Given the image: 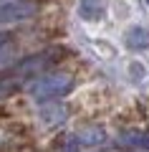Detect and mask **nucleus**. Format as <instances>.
<instances>
[{"label":"nucleus","mask_w":149,"mask_h":152,"mask_svg":"<svg viewBox=\"0 0 149 152\" xmlns=\"http://www.w3.org/2000/svg\"><path fill=\"white\" fill-rule=\"evenodd\" d=\"M13 41H15V36H13L10 31H0V56L8 53V48L13 46Z\"/></svg>","instance_id":"obj_9"},{"label":"nucleus","mask_w":149,"mask_h":152,"mask_svg":"<svg viewBox=\"0 0 149 152\" xmlns=\"http://www.w3.org/2000/svg\"><path fill=\"white\" fill-rule=\"evenodd\" d=\"M129 71H132V76H134V79H144V76H147L144 66H142V64H137V61H134V64L129 66Z\"/></svg>","instance_id":"obj_10"},{"label":"nucleus","mask_w":149,"mask_h":152,"mask_svg":"<svg viewBox=\"0 0 149 152\" xmlns=\"http://www.w3.org/2000/svg\"><path fill=\"white\" fill-rule=\"evenodd\" d=\"M58 58H61V51H56V48L41 51V53H33V56L20 58L10 71H5V74L13 76V79H18V81H31V79H38L46 69H51Z\"/></svg>","instance_id":"obj_2"},{"label":"nucleus","mask_w":149,"mask_h":152,"mask_svg":"<svg viewBox=\"0 0 149 152\" xmlns=\"http://www.w3.org/2000/svg\"><path fill=\"white\" fill-rule=\"evenodd\" d=\"M124 41H126V46L132 51H144V48H149V31L142 26H132L126 31V36H124Z\"/></svg>","instance_id":"obj_4"},{"label":"nucleus","mask_w":149,"mask_h":152,"mask_svg":"<svg viewBox=\"0 0 149 152\" xmlns=\"http://www.w3.org/2000/svg\"><path fill=\"white\" fill-rule=\"evenodd\" d=\"M144 147H147V150H149V134H147V140H144Z\"/></svg>","instance_id":"obj_11"},{"label":"nucleus","mask_w":149,"mask_h":152,"mask_svg":"<svg viewBox=\"0 0 149 152\" xmlns=\"http://www.w3.org/2000/svg\"><path fill=\"white\" fill-rule=\"evenodd\" d=\"M20 84L23 81H18V79H13V76H8V74H3L0 76V99H8L10 94H15L18 89H20Z\"/></svg>","instance_id":"obj_8"},{"label":"nucleus","mask_w":149,"mask_h":152,"mask_svg":"<svg viewBox=\"0 0 149 152\" xmlns=\"http://www.w3.org/2000/svg\"><path fill=\"white\" fill-rule=\"evenodd\" d=\"M0 3H8V0H0Z\"/></svg>","instance_id":"obj_12"},{"label":"nucleus","mask_w":149,"mask_h":152,"mask_svg":"<svg viewBox=\"0 0 149 152\" xmlns=\"http://www.w3.org/2000/svg\"><path fill=\"white\" fill-rule=\"evenodd\" d=\"M66 107L63 104H48V107L41 109V119L46 122V124H58V122L66 119Z\"/></svg>","instance_id":"obj_6"},{"label":"nucleus","mask_w":149,"mask_h":152,"mask_svg":"<svg viewBox=\"0 0 149 152\" xmlns=\"http://www.w3.org/2000/svg\"><path fill=\"white\" fill-rule=\"evenodd\" d=\"M73 89V76L68 74H43L33 79L31 84V96L36 102H53L61 99Z\"/></svg>","instance_id":"obj_1"},{"label":"nucleus","mask_w":149,"mask_h":152,"mask_svg":"<svg viewBox=\"0 0 149 152\" xmlns=\"http://www.w3.org/2000/svg\"><path fill=\"white\" fill-rule=\"evenodd\" d=\"M104 13L101 3L99 0H81V8H78V15L84 18V20H99Z\"/></svg>","instance_id":"obj_7"},{"label":"nucleus","mask_w":149,"mask_h":152,"mask_svg":"<svg viewBox=\"0 0 149 152\" xmlns=\"http://www.w3.org/2000/svg\"><path fill=\"white\" fill-rule=\"evenodd\" d=\"M36 13H38V5L36 3H28V0H8V3H0V26L28 20Z\"/></svg>","instance_id":"obj_3"},{"label":"nucleus","mask_w":149,"mask_h":152,"mask_svg":"<svg viewBox=\"0 0 149 152\" xmlns=\"http://www.w3.org/2000/svg\"><path fill=\"white\" fill-rule=\"evenodd\" d=\"M104 140H106V132L101 127H89V129L76 134V142L78 145H86V147H96V145H101Z\"/></svg>","instance_id":"obj_5"},{"label":"nucleus","mask_w":149,"mask_h":152,"mask_svg":"<svg viewBox=\"0 0 149 152\" xmlns=\"http://www.w3.org/2000/svg\"><path fill=\"white\" fill-rule=\"evenodd\" d=\"M147 3H149V0H147Z\"/></svg>","instance_id":"obj_13"}]
</instances>
